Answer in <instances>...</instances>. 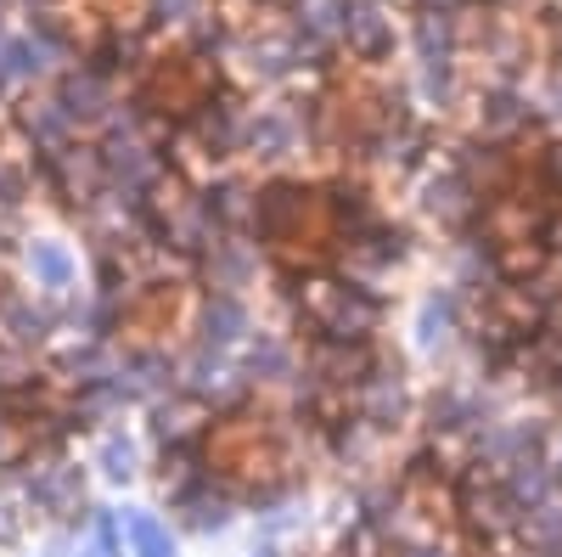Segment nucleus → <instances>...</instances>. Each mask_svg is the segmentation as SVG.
Segmentation results:
<instances>
[{
  "label": "nucleus",
  "mask_w": 562,
  "mask_h": 557,
  "mask_svg": "<svg viewBox=\"0 0 562 557\" xmlns=\"http://www.w3.org/2000/svg\"><path fill=\"white\" fill-rule=\"evenodd\" d=\"M299 315L315 327V338H333V344H371V333L383 327V299L378 288L366 282H338V276H315L299 293Z\"/></svg>",
  "instance_id": "nucleus-1"
},
{
  "label": "nucleus",
  "mask_w": 562,
  "mask_h": 557,
  "mask_svg": "<svg viewBox=\"0 0 562 557\" xmlns=\"http://www.w3.org/2000/svg\"><path fill=\"white\" fill-rule=\"evenodd\" d=\"M315 135V108L304 102H276V108H248L243 124V153L259 164H288L310 147Z\"/></svg>",
  "instance_id": "nucleus-2"
},
{
  "label": "nucleus",
  "mask_w": 562,
  "mask_h": 557,
  "mask_svg": "<svg viewBox=\"0 0 562 557\" xmlns=\"http://www.w3.org/2000/svg\"><path fill=\"white\" fill-rule=\"evenodd\" d=\"M355 411H360V428H378V434H389V428L405 423V416H411V389H405L400 360H383L378 355V366H371L366 383L355 389Z\"/></svg>",
  "instance_id": "nucleus-3"
},
{
  "label": "nucleus",
  "mask_w": 562,
  "mask_h": 557,
  "mask_svg": "<svg viewBox=\"0 0 562 557\" xmlns=\"http://www.w3.org/2000/svg\"><path fill=\"white\" fill-rule=\"evenodd\" d=\"M12 124H18L23 142L34 147V158L63 153L68 142H79V124H74V113L57 102V90H29V97L12 108Z\"/></svg>",
  "instance_id": "nucleus-4"
},
{
  "label": "nucleus",
  "mask_w": 562,
  "mask_h": 557,
  "mask_svg": "<svg viewBox=\"0 0 562 557\" xmlns=\"http://www.w3.org/2000/svg\"><path fill=\"white\" fill-rule=\"evenodd\" d=\"M18 484H23V501L34 513L74 519L85 506V468H74V461H29V474Z\"/></svg>",
  "instance_id": "nucleus-5"
},
{
  "label": "nucleus",
  "mask_w": 562,
  "mask_h": 557,
  "mask_svg": "<svg viewBox=\"0 0 562 557\" xmlns=\"http://www.w3.org/2000/svg\"><path fill=\"white\" fill-rule=\"evenodd\" d=\"M529 456H546V423H524V416H495L479 428V468L506 474Z\"/></svg>",
  "instance_id": "nucleus-6"
},
{
  "label": "nucleus",
  "mask_w": 562,
  "mask_h": 557,
  "mask_svg": "<svg viewBox=\"0 0 562 557\" xmlns=\"http://www.w3.org/2000/svg\"><path fill=\"white\" fill-rule=\"evenodd\" d=\"M57 102L74 113V124L85 130V124H108L124 102H119V79H108V74H97V68H90V63H74L57 85Z\"/></svg>",
  "instance_id": "nucleus-7"
},
{
  "label": "nucleus",
  "mask_w": 562,
  "mask_h": 557,
  "mask_svg": "<svg viewBox=\"0 0 562 557\" xmlns=\"http://www.w3.org/2000/svg\"><path fill=\"white\" fill-rule=\"evenodd\" d=\"M259 265H265L259 243H243V237H220L209 254H198V270H203L209 293H237V299L259 282Z\"/></svg>",
  "instance_id": "nucleus-8"
},
{
  "label": "nucleus",
  "mask_w": 562,
  "mask_h": 557,
  "mask_svg": "<svg viewBox=\"0 0 562 557\" xmlns=\"http://www.w3.org/2000/svg\"><path fill=\"white\" fill-rule=\"evenodd\" d=\"M394 18L383 12V0H349V18H344V52L355 63H383L394 57Z\"/></svg>",
  "instance_id": "nucleus-9"
},
{
  "label": "nucleus",
  "mask_w": 562,
  "mask_h": 557,
  "mask_svg": "<svg viewBox=\"0 0 562 557\" xmlns=\"http://www.w3.org/2000/svg\"><path fill=\"white\" fill-rule=\"evenodd\" d=\"M52 333H57V310L52 304H40L34 293H18V288L0 293V344L40 349Z\"/></svg>",
  "instance_id": "nucleus-10"
},
{
  "label": "nucleus",
  "mask_w": 562,
  "mask_h": 557,
  "mask_svg": "<svg viewBox=\"0 0 562 557\" xmlns=\"http://www.w3.org/2000/svg\"><path fill=\"white\" fill-rule=\"evenodd\" d=\"M479 192L467 186L456 169H445V175H428V186H422V214H428L439 231H467L479 220Z\"/></svg>",
  "instance_id": "nucleus-11"
},
{
  "label": "nucleus",
  "mask_w": 562,
  "mask_h": 557,
  "mask_svg": "<svg viewBox=\"0 0 562 557\" xmlns=\"http://www.w3.org/2000/svg\"><path fill=\"white\" fill-rule=\"evenodd\" d=\"M411 333H416V349H422V355H445V349L456 344V333H461V293H456V288L422 293Z\"/></svg>",
  "instance_id": "nucleus-12"
},
{
  "label": "nucleus",
  "mask_w": 562,
  "mask_h": 557,
  "mask_svg": "<svg viewBox=\"0 0 562 557\" xmlns=\"http://www.w3.org/2000/svg\"><path fill=\"white\" fill-rule=\"evenodd\" d=\"M535 124V108L529 97L512 79L490 85L484 97H479V130H484V142H512V135H524Z\"/></svg>",
  "instance_id": "nucleus-13"
},
{
  "label": "nucleus",
  "mask_w": 562,
  "mask_h": 557,
  "mask_svg": "<svg viewBox=\"0 0 562 557\" xmlns=\"http://www.w3.org/2000/svg\"><path fill=\"white\" fill-rule=\"evenodd\" d=\"M23 265H29V282L40 293H52V299H68L74 282H79V259L68 243H52V237H34L23 248Z\"/></svg>",
  "instance_id": "nucleus-14"
},
{
  "label": "nucleus",
  "mask_w": 562,
  "mask_h": 557,
  "mask_svg": "<svg viewBox=\"0 0 562 557\" xmlns=\"http://www.w3.org/2000/svg\"><path fill=\"white\" fill-rule=\"evenodd\" d=\"M248 304L237 293H209L203 315H198V344L203 349H231V344H243L248 338Z\"/></svg>",
  "instance_id": "nucleus-15"
},
{
  "label": "nucleus",
  "mask_w": 562,
  "mask_h": 557,
  "mask_svg": "<svg viewBox=\"0 0 562 557\" xmlns=\"http://www.w3.org/2000/svg\"><path fill=\"white\" fill-rule=\"evenodd\" d=\"M299 355H293V344H281V338H270V333H259L254 344H248V360H243V378L259 389V383H299Z\"/></svg>",
  "instance_id": "nucleus-16"
},
{
  "label": "nucleus",
  "mask_w": 562,
  "mask_h": 557,
  "mask_svg": "<svg viewBox=\"0 0 562 557\" xmlns=\"http://www.w3.org/2000/svg\"><path fill=\"white\" fill-rule=\"evenodd\" d=\"M119 524H124V557H180L169 524L158 513H147V506H124Z\"/></svg>",
  "instance_id": "nucleus-17"
},
{
  "label": "nucleus",
  "mask_w": 562,
  "mask_h": 557,
  "mask_svg": "<svg viewBox=\"0 0 562 557\" xmlns=\"http://www.w3.org/2000/svg\"><path fill=\"white\" fill-rule=\"evenodd\" d=\"M501 484L512 490V501H518L524 513H535V506H546L551 490H557V468H551L546 456H529V461H518V468H506Z\"/></svg>",
  "instance_id": "nucleus-18"
},
{
  "label": "nucleus",
  "mask_w": 562,
  "mask_h": 557,
  "mask_svg": "<svg viewBox=\"0 0 562 557\" xmlns=\"http://www.w3.org/2000/svg\"><path fill=\"white\" fill-rule=\"evenodd\" d=\"M97 468H102L108 484H130V479L140 474V445H135L124 428L102 434V445H97Z\"/></svg>",
  "instance_id": "nucleus-19"
},
{
  "label": "nucleus",
  "mask_w": 562,
  "mask_h": 557,
  "mask_svg": "<svg viewBox=\"0 0 562 557\" xmlns=\"http://www.w3.org/2000/svg\"><path fill=\"white\" fill-rule=\"evenodd\" d=\"M416 97H422V108H456V97H461V74H456V63H422L416 57Z\"/></svg>",
  "instance_id": "nucleus-20"
},
{
  "label": "nucleus",
  "mask_w": 562,
  "mask_h": 557,
  "mask_svg": "<svg viewBox=\"0 0 562 557\" xmlns=\"http://www.w3.org/2000/svg\"><path fill=\"white\" fill-rule=\"evenodd\" d=\"M524 541L535 557H562V501H546L524 513Z\"/></svg>",
  "instance_id": "nucleus-21"
},
{
  "label": "nucleus",
  "mask_w": 562,
  "mask_h": 557,
  "mask_svg": "<svg viewBox=\"0 0 562 557\" xmlns=\"http://www.w3.org/2000/svg\"><path fill=\"white\" fill-rule=\"evenodd\" d=\"M140 7L158 29H180V34H192L198 23L214 18V0H140Z\"/></svg>",
  "instance_id": "nucleus-22"
},
{
  "label": "nucleus",
  "mask_w": 562,
  "mask_h": 557,
  "mask_svg": "<svg viewBox=\"0 0 562 557\" xmlns=\"http://www.w3.org/2000/svg\"><path fill=\"white\" fill-rule=\"evenodd\" d=\"M535 175H540V186L551 198H562V147H540L535 153Z\"/></svg>",
  "instance_id": "nucleus-23"
},
{
  "label": "nucleus",
  "mask_w": 562,
  "mask_h": 557,
  "mask_svg": "<svg viewBox=\"0 0 562 557\" xmlns=\"http://www.w3.org/2000/svg\"><path fill=\"white\" fill-rule=\"evenodd\" d=\"M18 535H23V513H18L12 501H0V546H12Z\"/></svg>",
  "instance_id": "nucleus-24"
},
{
  "label": "nucleus",
  "mask_w": 562,
  "mask_h": 557,
  "mask_svg": "<svg viewBox=\"0 0 562 557\" xmlns=\"http://www.w3.org/2000/svg\"><path fill=\"white\" fill-rule=\"evenodd\" d=\"M12 450H18V439H12V411L0 405V461H12Z\"/></svg>",
  "instance_id": "nucleus-25"
},
{
  "label": "nucleus",
  "mask_w": 562,
  "mask_h": 557,
  "mask_svg": "<svg viewBox=\"0 0 562 557\" xmlns=\"http://www.w3.org/2000/svg\"><path fill=\"white\" fill-rule=\"evenodd\" d=\"M400 557H450V552H445V546H428V541H405Z\"/></svg>",
  "instance_id": "nucleus-26"
},
{
  "label": "nucleus",
  "mask_w": 562,
  "mask_h": 557,
  "mask_svg": "<svg viewBox=\"0 0 562 557\" xmlns=\"http://www.w3.org/2000/svg\"><path fill=\"white\" fill-rule=\"evenodd\" d=\"M546 108H551V113L562 119V68L551 74V90H546Z\"/></svg>",
  "instance_id": "nucleus-27"
},
{
  "label": "nucleus",
  "mask_w": 562,
  "mask_h": 557,
  "mask_svg": "<svg viewBox=\"0 0 562 557\" xmlns=\"http://www.w3.org/2000/svg\"><path fill=\"white\" fill-rule=\"evenodd\" d=\"M248 557H276V552H270V546H254V552H248Z\"/></svg>",
  "instance_id": "nucleus-28"
},
{
  "label": "nucleus",
  "mask_w": 562,
  "mask_h": 557,
  "mask_svg": "<svg viewBox=\"0 0 562 557\" xmlns=\"http://www.w3.org/2000/svg\"><path fill=\"white\" fill-rule=\"evenodd\" d=\"M557 490H562V456H557Z\"/></svg>",
  "instance_id": "nucleus-29"
},
{
  "label": "nucleus",
  "mask_w": 562,
  "mask_h": 557,
  "mask_svg": "<svg viewBox=\"0 0 562 557\" xmlns=\"http://www.w3.org/2000/svg\"><path fill=\"white\" fill-rule=\"evenodd\" d=\"M0 237H7V214H0Z\"/></svg>",
  "instance_id": "nucleus-30"
},
{
  "label": "nucleus",
  "mask_w": 562,
  "mask_h": 557,
  "mask_svg": "<svg viewBox=\"0 0 562 557\" xmlns=\"http://www.w3.org/2000/svg\"><path fill=\"white\" fill-rule=\"evenodd\" d=\"M7 7H12V0H0V18H7Z\"/></svg>",
  "instance_id": "nucleus-31"
},
{
  "label": "nucleus",
  "mask_w": 562,
  "mask_h": 557,
  "mask_svg": "<svg viewBox=\"0 0 562 557\" xmlns=\"http://www.w3.org/2000/svg\"><path fill=\"white\" fill-rule=\"evenodd\" d=\"M557 371H562V355H557Z\"/></svg>",
  "instance_id": "nucleus-32"
},
{
  "label": "nucleus",
  "mask_w": 562,
  "mask_h": 557,
  "mask_svg": "<svg viewBox=\"0 0 562 557\" xmlns=\"http://www.w3.org/2000/svg\"><path fill=\"white\" fill-rule=\"evenodd\" d=\"M524 557H535V552H524Z\"/></svg>",
  "instance_id": "nucleus-33"
}]
</instances>
